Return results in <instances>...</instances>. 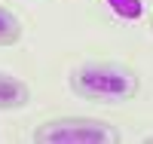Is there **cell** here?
<instances>
[{
    "instance_id": "obj_1",
    "label": "cell",
    "mask_w": 153,
    "mask_h": 144,
    "mask_svg": "<svg viewBox=\"0 0 153 144\" xmlns=\"http://www.w3.org/2000/svg\"><path fill=\"white\" fill-rule=\"evenodd\" d=\"M71 92L95 104H123L132 101L141 89L138 74L120 61H83L71 74Z\"/></svg>"
},
{
    "instance_id": "obj_2",
    "label": "cell",
    "mask_w": 153,
    "mask_h": 144,
    "mask_svg": "<svg viewBox=\"0 0 153 144\" xmlns=\"http://www.w3.org/2000/svg\"><path fill=\"white\" fill-rule=\"evenodd\" d=\"M37 144H120L123 135L113 123L98 116H52L34 129Z\"/></svg>"
},
{
    "instance_id": "obj_3",
    "label": "cell",
    "mask_w": 153,
    "mask_h": 144,
    "mask_svg": "<svg viewBox=\"0 0 153 144\" xmlns=\"http://www.w3.org/2000/svg\"><path fill=\"white\" fill-rule=\"evenodd\" d=\"M31 101V86L16 74L0 71V110H22Z\"/></svg>"
},
{
    "instance_id": "obj_4",
    "label": "cell",
    "mask_w": 153,
    "mask_h": 144,
    "mask_svg": "<svg viewBox=\"0 0 153 144\" xmlns=\"http://www.w3.org/2000/svg\"><path fill=\"white\" fill-rule=\"evenodd\" d=\"M22 31H25L22 19H19L9 6L0 3V46H16V43L22 40Z\"/></svg>"
},
{
    "instance_id": "obj_5",
    "label": "cell",
    "mask_w": 153,
    "mask_h": 144,
    "mask_svg": "<svg viewBox=\"0 0 153 144\" xmlns=\"http://www.w3.org/2000/svg\"><path fill=\"white\" fill-rule=\"evenodd\" d=\"M110 6L123 19H138L141 16V3H138V0H110Z\"/></svg>"
},
{
    "instance_id": "obj_6",
    "label": "cell",
    "mask_w": 153,
    "mask_h": 144,
    "mask_svg": "<svg viewBox=\"0 0 153 144\" xmlns=\"http://www.w3.org/2000/svg\"><path fill=\"white\" fill-rule=\"evenodd\" d=\"M150 31H153V12H150Z\"/></svg>"
},
{
    "instance_id": "obj_7",
    "label": "cell",
    "mask_w": 153,
    "mask_h": 144,
    "mask_svg": "<svg viewBox=\"0 0 153 144\" xmlns=\"http://www.w3.org/2000/svg\"><path fill=\"white\" fill-rule=\"evenodd\" d=\"M147 144H153V135H150V138H147Z\"/></svg>"
}]
</instances>
